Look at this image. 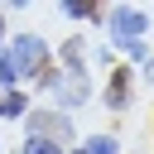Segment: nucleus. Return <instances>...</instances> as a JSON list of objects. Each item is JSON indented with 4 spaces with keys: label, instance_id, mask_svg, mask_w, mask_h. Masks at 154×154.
<instances>
[{
    "label": "nucleus",
    "instance_id": "7",
    "mask_svg": "<svg viewBox=\"0 0 154 154\" xmlns=\"http://www.w3.org/2000/svg\"><path fill=\"white\" fill-rule=\"evenodd\" d=\"M82 43H87V38H67V43H63V63H67L72 72H82V53H87Z\"/></svg>",
    "mask_w": 154,
    "mask_h": 154
},
{
    "label": "nucleus",
    "instance_id": "11",
    "mask_svg": "<svg viewBox=\"0 0 154 154\" xmlns=\"http://www.w3.org/2000/svg\"><path fill=\"white\" fill-rule=\"evenodd\" d=\"M63 14H72V19H87V14H91V0H63Z\"/></svg>",
    "mask_w": 154,
    "mask_h": 154
},
{
    "label": "nucleus",
    "instance_id": "1",
    "mask_svg": "<svg viewBox=\"0 0 154 154\" xmlns=\"http://www.w3.org/2000/svg\"><path fill=\"white\" fill-rule=\"evenodd\" d=\"M10 53H14L19 77H43V72H48V48H43L38 34H19V38L10 43Z\"/></svg>",
    "mask_w": 154,
    "mask_h": 154
},
{
    "label": "nucleus",
    "instance_id": "8",
    "mask_svg": "<svg viewBox=\"0 0 154 154\" xmlns=\"http://www.w3.org/2000/svg\"><path fill=\"white\" fill-rule=\"evenodd\" d=\"M19 82V67H14V53L0 48V87H14Z\"/></svg>",
    "mask_w": 154,
    "mask_h": 154
},
{
    "label": "nucleus",
    "instance_id": "14",
    "mask_svg": "<svg viewBox=\"0 0 154 154\" xmlns=\"http://www.w3.org/2000/svg\"><path fill=\"white\" fill-rule=\"evenodd\" d=\"M72 154H91V149H87V144H82V149H72Z\"/></svg>",
    "mask_w": 154,
    "mask_h": 154
},
{
    "label": "nucleus",
    "instance_id": "10",
    "mask_svg": "<svg viewBox=\"0 0 154 154\" xmlns=\"http://www.w3.org/2000/svg\"><path fill=\"white\" fill-rule=\"evenodd\" d=\"M87 149H91V154H120L116 135H91V140H87Z\"/></svg>",
    "mask_w": 154,
    "mask_h": 154
},
{
    "label": "nucleus",
    "instance_id": "15",
    "mask_svg": "<svg viewBox=\"0 0 154 154\" xmlns=\"http://www.w3.org/2000/svg\"><path fill=\"white\" fill-rule=\"evenodd\" d=\"M0 38H5V14H0Z\"/></svg>",
    "mask_w": 154,
    "mask_h": 154
},
{
    "label": "nucleus",
    "instance_id": "12",
    "mask_svg": "<svg viewBox=\"0 0 154 154\" xmlns=\"http://www.w3.org/2000/svg\"><path fill=\"white\" fill-rule=\"evenodd\" d=\"M144 77H149V82H154V58H144Z\"/></svg>",
    "mask_w": 154,
    "mask_h": 154
},
{
    "label": "nucleus",
    "instance_id": "2",
    "mask_svg": "<svg viewBox=\"0 0 154 154\" xmlns=\"http://www.w3.org/2000/svg\"><path fill=\"white\" fill-rule=\"evenodd\" d=\"M144 29H149V19H144L140 10H130V5H120V10L111 14V34H116V43H120V38H144Z\"/></svg>",
    "mask_w": 154,
    "mask_h": 154
},
{
    "label": "nucleus",
    "instance_id": "13",
    "mask_svg": "<svg viewBox=\"0 0 154 154\" xmlns=\"http://www.w3.org/2000/svg\"><path fill=\"white\" fill-rule=\"evenodd\" d=\"M5 5H14V10H24V5H34V0H5Z\"/></svg>",
    "mask_w": 154,
    "mask_h": 154
},
{
    "label": "nucleus",
    "instance_id": "4",
    "mask_svg": "<svg viewBox=\"0 0 154 154\" xmlns=\"http://www.w3.org/2000/svg\"><path fill=\"white\" fill-rule=\"evenodd\" d=\"M29 135H53V140H58V135H67V125H63V116H48V111H43V116L29 120Z\"/></svg>",
    "mask_w": 154,
    "mask_h": 154
},
{
    "label": "nucleus",
    "instance_id": "3",
    "mask_svg": "<svg viewBox=\"0 0 154 154\" xmlns=\"http://www.w3.org/2000/svg\"><path fill=\"white\" fill-rule=\"evenodd\" d=\"M106 106L111 111H120V106H130V72H111V87H106Z\"/></svg>",
    "mask_w": 154,
    "mask_h": 154
},
{
    "label": "nucleus",
    "instance_id": "9",
    "mask_svg": "<svg viewBox=\"0 0 154 154\" xmlns=\"http://www.w3.org/2000/svg\"><path fill=\"white\" fill-rule=\"evenodd\" d=\"M24 154H63V149H58V140H53V135H29Z\"/></svg>",
    "mask_w": 154,
    "mask_h": 154
},
{
    "label": "nucleus",
    "instance_id": "5",
    "mask_svg": "<svg viewBox=\"0 0 154 154\" xmlns=\"http://www.w3.org/2000/svg\"><path fill=\"white\" fill-rule=\"evenodd\" d=\"M24 111H29V101L5 87V91H0V120H14V116H24Z\"/></svg>",
    "mask_w": 154,
    "mask_h": 154
},
{
    "label": "nucleus",
    "instance_id": "6",
    "mask_svg": "<svg viewBox=\"0 0 154 154\" xmlns=\"http://www.w3.org/2000/svg\"><path fill=\"white\" fill-rule=\"evenodd\" d=\"M58 96H63L67 106H82V101H87V82H82V72H77V77H67V82L58 87Z\"/></svg>",
    "mask_w": 154,
    "mask_h": 154
}]
</instances>
